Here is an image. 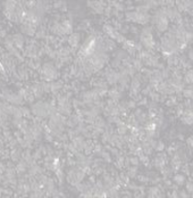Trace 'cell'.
I'll list each match as a JSON object with an SVG mask.
<instances>
[{"label": "cell", "mask_w": 193, "mask_h": 198, "mask_svg": "<svg viewBox=\"0 0 193 198\" xmlns=\"http://www.w3.org/2000/svg\"><path fill=\"white\" fill-rule=\"evenodd\" d=\"M32 112L35 116H41V117H46L47 112H46V104L42 101H39L38 104H34L32 106Z\"/></svg>", "instance_id": "cell-1"}, {"label": "cell", "mask_w": 193, "mask_h": 198, "mask_svg": "<svg viewBox=\"0 0 193 198\" xmlns=\"http://www.w3.org/2000/svg\"><path fill=\"white\" fill-rule=\"evenodd\" d=\"M11 40L14 43V47L18 50H22L24 47V38L22 36V34H14L11 35Z\"/></svg>", "instance_id": "cell-2"}, {"label": "cell", "mask_w": 193, "mask_h": 198, "mask_svg": "<svg viewBox=\"0 0 193 198\" xmlns=\"http://www.w3.org/2000/svg\"><path fill=\"white\" fill-rule=\"evenodd\" d=\"M67 42L70 46V48L76 49L80 42V33H72L68 38H67Z\"/></svg>", "instance_id": "cell-3"}, {"label": "cell", "mask_w": 193, "mask_h": 198, "mask_svg": "<svg viewBox=\"0 0 193 198\" xmlns=\"http://www.w3.org/2000/svg\"><path fill=\"white\" fill-rule=\"evenodd\" d=\"M21 30H22V32L25 33L26 35H29V36H32V35H34L35 34V28H33L31 24H29V23H24V24H21Z\"/></svg>", "instance_id": "cell-4"}, {"label": "cell", "mask_w": 193, "mask_h": 198, "mask_svg": "<svg viewBox=\"0 0 193 198\" xmlns=\"http://www.w3.org/2000/svg\"><path fill=\"white\" fill-rule=\"evenodd\" d=\"M173 181L175 185L177 186H183L185 182H186V178L184 174H181V173H174V176H173Z\"/></svg>", "instance_id": "cell-5"}, {"label": "cell", "mask_w": 193, "mask_h": 198, "mask_svg": "<svg viewBox=\"0 0 193 198\" xmlns=\"http://www.w3.org/2000/svg\"><path fill=\"white\" fill-rule=\"evenodd\" d=\"M64 87V83L62 81H57V82H51L50 83V91L54 92L55 95H57L58 90H62Z\"/></svg>", "instance_id": "cell-6"}, {"label": "cell", "mask_w": 193, "mask_h": 198, "mask_svg": "<svg viewBox=\"0 0 193 198\" xmlns=\"http://www.w3.org/2000/svg\"><path fill=\"white\" fill-rule=\"evenodd\" d=\"M9 157L11 158L13 162H18L19 158L22 157V150H19L18 148L11 149V153H10V156H9Z\"/></svg>", "instance_id": "cell-7"}, {"label": "cell", "mask_w": 193, "mask_h": 198, "mask_svg": "<svg viewBox=\"0 0 193 198\" xmlns=\"http://www.w3.org/2000/svg\"><path fill=\"white\" fill-rule=\"evenodd\" d=\"M60 24H62V26H63V30H64L65 34H68V33L72 32V30H73V24H72V21H70V20H65V21H63Z\"/></svg>", "instance_id": "cell-8"}, {"label": "cell", "mask_w": 193, "mask_h": 198, "mask_svg": "<svg viewBox=\"0 0 193 198\" xmlns=\"http://www.w3.org/2000/svg\"><path fill=\"white\" fill-rule=\"evenodd\" d=\"M160 173H161V175H162V178H172L173 174H174L172 167H169L168 165H166V166H164L162 168H160Z\"/></svg>", "instance_id": "cell-9"}, {"label": "cell", "mask_w": 193, "mask_h": 198, "mask_svg": "<svg viewBox=\"0 0 193 198\" xmlns=\"http://www.w3.org/2000/svg\"><path fill=\"white\" fill-rule=\"evenodd\" d=\"M107 94L109 95L110 99H113V100L116 101V102H118V100L121 99V92H119L117 89H111V90H109Z\"/></svg>", "instance_id": "cell-10"}, {"label": "cell", "mask_w": 193, "mask_h": 198, "mask_svg": "<svg viewBox=\"0 0 193 198\" xmlns=\"http://www.w3.org/2000/svg\"><path fill=\"white\" fill-rule=\"evenodd\" d=\"M126 174L129 176V179H134V178H136V175H137V166L133 165V166L127 167V173H126Z\"/></svg>", "instance_id": "cell-11"}, {"label": "cell", "mask_w": 193, "mask_h": 198, "mask_svg": "<svg viewBox=\"0 0 193 198\" xmlns=\"http://www.w3.org/2000/svg\"><path fill=\"white\" fill-rule=\"evenodd\" d=\"M11 115L14 116V119H22L23 117L22 108H18V107L13 106V113H11Z\"/></svg>", "instance_id": "cell-12"}, {"label": "cell", "mask_w": 193, "mask_h": 198, "mask_svg": "<svg viewBox=\"0 0 193 198\" xmlns=\"http://www.w3.org/2000/svg\"><path fill=\"white\" fill-rule=\"evenodd\" d=\"M132 66L135 68V71H141V68L143 67V63H142V61H140L139 58H133Z\"/></svg>", "instance_id": "cell-13"}, {"label": "cell", "mask_w": 193, "mask_h": 198, "mask_svg": "<svg viewBox=\"0 0 193 198\" xmlns=\"http://www.w3.org/2000/svg\"><path fill=\"white\" fill-rule=\"evenodd\" d=\"M184 185H185V190H186L189 194H192L193 193V179L192 178H190V180H189L188 182H185Z\"/></svg>", "instance_id": "cell-14"}, {"label": "cell", "mask_w": 193, "mask_h": 198, "mask_svg": "<svg viewBox=\"0 0 193 198\" xmlns=\"http://www.w3.org/2000/svg\"><path fill=\"white\" fill-rule=\"evenodd\" d=\"M115 42H118V43H123L125 40H126V38L122 34V33H119V32H116V35H115Z\"/></svg>", "instance_id": "cell-15"}, {"label": "cell", "mask_w": 193, "mask_h": 198, "mask_svg": "<svg viewBox=\"0 0 193 198\" xmlns=\"http://www.w3.org/2000/svg\"><path fill=\"white\" fill-rule=\"evenodd\" d=\"M165 148H166V146H165V142L164 141H161V140H158L157 141V146H156V150L157 152H164L165 150Z\"/></svg>", "instance_id": "cell-16"}, {"label": "cell", "mask_w": 193, "mask_h": 198, "mask_svg": "<svg viewBox=\"0 0 193 198\" xmlns=\"http://www.w3.org/2000/svg\"><path fill=\"white\" fill-rule=\"evenodd\" d=\"M136 178H137V180H139L140 182H142V183H148V182L150 181V178H149V176H147V175H142V174H140V175H136Z\"/></svg>", "instance_id": "cell-17"}, {"label": "cell", "mask_w": 193, "mask_h": 198, "mask_svg": "<svg viewBox=\"0 0 193 198\" xmlns=\"http://www.w3.org/2000/svg\"><path fill=\"white\" fill-rule=\"evenodd\" d=\"M101 157H102L107 163H111V157H110V154H109V153L102 152V153H101Z\"/></svg>", "instance_id": "cell-18"}, {"label": "cell", "mask_w": 193, "mask_h": 198, "mask_svg": "<svg viewBox=\"0 0 193 198\" xmlns=\"http://www.w3.org/2000/svg\"><path fill=\"white\" fill-rule=\"evenodd\" d=\"M121 65H122V61H121V59L115 58L114 61H111V67H113V68H118Z\"/></svg>", "instance_id": "cell-19"}, {"label": "cell", "mask_w": 193, "mask_h": 198, "mask_svg": "<svg viewBox=\"0 0 193 198\" xmlns=\"http://www.w3.org/2000/svg\"><path fill=\"white\" fill-rule=\"evenodd\" d=\"M129 163H131L132 165L137 166V165L140 164V160H139V157H137V156H132V157H129Z\"/></svg>", "instance_id": "cell-20"}, {"label": "cell", "mask_w": 193, "mask_h": 198, "mask_svg": "<svg viewBox=\"0 0 193 198\" xmlns=\"http://www.w3.org/2000/svg\"><path fill=\"white\" fill-rule=\"evenodd\" d=\"M22 113H23V116L27 117V119H32L31 114H30V110L26 108V107H22Z\"/></svg>", "instance_id": "cell-21"}, {"label": "cell", "mask_w": 193, "mask_h": 198, "mask_svg": "<svg viewBox=\"0 0 193 198\" xmlns=\"http://www.w3.org/2000/svg\"><path fill=\"white\" fill-rule=\"evenodd\" d=\"M41 156H42V153H41V150H40V149H36V150H35V152H34V154H33V160H35V161H36V160H40V158H41Z\"/></svg>", "instance_id": "cell-22"}, {"label": "cell", "mask_w": 193, "mask_h": 198, "mask_svg": "<svg viewBox=\"0 0 193 198\" xmlns=\"http://www.w3.org/2000/svg\"><path fill=\"white\" fill-rule=\"evenodd\" d=\"M126 106H127V108H129V109L136 108V102H135L134 100H129V101L126 102Z\"/></svg>", "instance_id": "cell-23"}, {"label": "cell", "mask_w": 193, "mask_h": 198, "mask_svg": "<svg viewBox=\"0 0 193 198\" xmlns=\"http://www.w3.org/2000/svg\"><path fill=\"white\" fill-rule=\"evenodd\" d=\"M178 197H190V194L186 190H178Z\"/></svg>", "instance_id": "cell-24"}, {"label": "cell", "mask_w": 193, "mask_h": 198, "mask_svg": "<svg viewBox=\"0 0 193 198\" xmlns=\"http://www.w3.org/2000/svg\"><path fill=\"white\" fill-rule=\"evenodd\" d=\"M137 105H140V106H147V105H148V99H147V97L141 99V100L137 102Z\"/></svg>", "instance_id": "cell-25"}, {"label": "cell", "mask_w": 193, "mask_h": 198, "mask_svg": "<svg viewBox=\"0 0 193 198\" xmlns=\"http://www.w3.org/2000/svg\"><path fill=\"white\" fill-rule=\"evenodd\" d=\"M46 140L52 141V140H54V135H52L51 133H47V134H46Z\"/></svg>", "instance_id": "cell-26"}, {"label": "cell", "mask_w": 193, "mask_h": 198, "mask_svg": "<svg viewBox=\"0 0 193 198\" xmlns=\"http://www.w3.org/2000/svg\"><path fill=\"white\" fill-rule=\"evenodd\" d=\"M176 138H177V139H180L181 141H183V140L185 139V138H184V134H183V133H177V134H176Z\"/></svg>", "instance_id": "cell-27"}, {"label": "cell", "mask_w": 193, "mask_h": 198, "mask_svg": "<svg viewBox=\"0 0 193 198\" xmlns=\"http://www.w3.org/2000/svg\"><path fill=\"white\" fill-rule=\"evenodd\" d=\"M89 180H90L91 183H94V182H96V176H94V175H90V179H89Z\"/></svg>", "instance_id": "cell-28"}, {"label": "cell", "mask_w": 193, "mask_h": 198, "mask_svg": "<svg viewBox=\"0 0 193 198\" xmlns=\"http://www.w3.org/2000/svg\"><path fill=\"white\" fill-rule=\"evenodd\" d=\"M3 36H6V30H1L0 31V38H3Z\"/></svg>", "instance_id": "cell-29"}, {"label": "cell", "mask_w": 193, "mask_h": 198, "mask_svg": "<svg viewBox=\"0 0 193 198\" xmlns=\"http://www.w3.org/2000/svg\"><path fill=\"white\" fill-rule=\"evenodd\" d=\"M0 42H1V40H0Z\"/></svg>", "instance_id": "cell-30"}]
</instances>
